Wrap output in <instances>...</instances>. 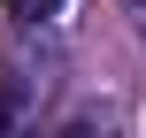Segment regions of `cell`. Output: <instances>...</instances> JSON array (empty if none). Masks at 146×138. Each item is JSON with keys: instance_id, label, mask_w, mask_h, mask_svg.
Wrapping results in <instances>:
<instances>
[{"instance_id": "3", "label": "cell", "mask_w": 146, "mask_h": 138, "mask_svg": "<svg viewBox=\"0 0 146 138\" xmlns=\"http://www.w3.org/2000/svg\"><path fill=\"white\" fill-rule=\"evenodd\" d=\"M123 8H131V23H139V38H146V0H123Z\"/></svg>"}, {"instance_id": "1", "label": "cell", "mask_w": 146, "mask_h": 138, "mask_svg": "<svg viewBox=\"0 0 146 138\" xmlns=\"http://www.w3.org/2000/svg\"><path fill=\"white\" fill-rule=\"evenodd\" d=\"M23 100H31V92H23V77H15V69H0V138L23 123Z\"/></svg>"}, {"instance_id": "2", "label": "cell", "mask_w": 146, "mask_h": 138, "mask_svg": "<svg viewBox=\"0 0 146 138\" xmlns=\"http://www.w3.org/2000/svg\"><path fill=\"white\" fill-rule=\"evenodd\" d=\"M15 23H46V15H62V0H0Z\"/></svg>"}]
</instances>
